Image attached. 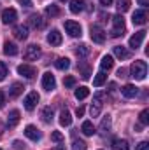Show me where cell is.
I'll list each match as a JSON object with an SVG mask.
<instances>
[{"label": "cell", "mask_w": 149, "mask_h": 150, "mask_svg": "<svg viewBox=\"0 0 149 150\" xmlns=\"http://www.w3.org/2000/svg\"><path fill=\"white\" fill-rule=\"evenodd\" d=\"M23 89H25V87H23V84L14 82V84L9 87V96H11V98H16V96H19V94L23 93Z\"/></svg>", "instance_id": "obj_21"}, {"label": "cell", "mask_w": 149, "mask_h": 150, "mask_svg": "<svg viewBox=\"0 0 149 150\" xmlns=\"http://www.w3.org/2000/svg\"><path fill=\"white\" fill-rule=\"evenodd\" d=\"M60 2H67V0H60Z\"/></svg>", "instance_id": "obj_50"}, {"label": "cell", "mask_w": 149, "mask_h": 150, "mask_svg": "<svg viewBox=\"0 0 149 150\" xmlns=\"http://www.w3.org/2000/svg\"><path fill=\"white\" fill-rule=\"evenodd\" d=\"M135 150H149V143L148 142H140V143L135 147Z\"/></svg>", "instance_id": "obj_41"}, {"label": "cell", "mask_w": 149, "mask_h": 150, "mask_svg": "<svg viewBox=\"0 0 149 150\" xmlns=\"http://www.w3.org/2000/svg\"><path fill=\"white\" fill-rule=\"evenodd\" d=\"M146 33H148L146 30H140V32L133 33V35L130 37V42H128V44H130V47H132V49H139V47H140V44H142V42H144V38H146Z\"/></svg>", "instance_id": "obj_7"}, {"label": "cell", "mask_w": 149, "mask_h": 150, "mask_svg": "<svg viewBox=\"0 0 149 150\" xmlns=\"http://www.w3.org/2000/svg\"><path fill=\"white\" fill-rule=\"evenodd\" d=\"M130 0H117V11L119 12H126L128 9H130Z\"/></svg>", "instance_id": "obj_33"}, {"label": "cell", "mask_w": 149, "mask_h": 150, "mask_svg": "<svg viewBox=\"0 0 149 150\" xmlns=\"http://www.w3.org/2000/svg\"><path fill=\"white\" fill-rule=\"evenodd\" d=\"M121 94H123L125 98H135V96L139 94V89H137L133 84H126L125 87H121Z\"/></svg>", "instance_id": "obj_13"}, {"label": "cell", "mask_w": 149, "mask_h": 150, "mask_svg": "<svg viewBox=\"0 0 149 150\" xmlns=\"http://www.w3.org/2000/svg\"><path fill=\"white\" fill-rule=\"evenodd\" d=\"M104 98H105L104 93H95V94H93V105H91V108H90L91 117H98V113L102 110V105H104V103H102Z\"/></svg>", "instance_id": "obj_3"}, {"label": "cell", "mask_w": 149, "mask_h": 150, "mask_svg": "<svg viewBox=\"0 0 149 150\" xmlns=\"http://www.w3.org/2000/svg\"><path fill=\"white\" fill-rule=\"evenodd\" d=\"M18 74L23 75V77H27V79H34V77L37 75V68L32 67V65H19V67H18Z\"/></svg>", "instance_id": "obj_10"}, {"label": "cell", "mask_w": 149, "mask_h": 150, "mask_svg": "<svg viewBox=\"0 0 149 150\" xmlns=\"http://www.w3.org/2000/svg\"><path fill=\"white\" fill-rule=\"evenodd\" d=\"M90 37H91L93 42H97V44H104V42H105V32H104L102 26L93 25V26L90 28Z\"/></svg>", "instance_id": "obj_4"}, {"label": "cell", "mask_w": 149, "mask_h": 150, "mask_svg": "<svg viewBox=\"0 0 149 150\" xmlns=\"http://www.w3.org/2000/svg\"><path fill=\"white\" fill-rule=\"evenodd\" d=\"M25 59L27 61H35V59H39L40 58V47H39L37 44H30L27 49H25Z\"/></svg>", "instance_id": "obj_5"}, {"label": "cell", "mask_w": 149, "mask_h": 150, "mask_svg": "<svg viewBox=\"0 0 149 150\" xmlns=\"http://www.w3.org/2000/svg\"><path fill=\"white\" fill-rule=\"evenodd\" d=\"M47 42H49L51 45H60V44H62V33H60L58 30H51V32L47 33Z\"/></svg>", "instance_id": "obj_17"}, {"label": "cell", "mask_w": 149, "mask_h": 150, "mask_svg": "<svg viewBox=\"0 0 149 150\" xmlns=\"http://www.w3.org/2000/svg\"><path fill=\"white\" fill-rule=\"evenodd\" d=\"M84 9V0H70V12L72 14H79Z\"/></svg>", "instance_id": "obj_23"}, {"label": "cell", "mask_w": 149, "mask_h": 150, "mask_svg": "<svg viewBox=\"0 0 149 150\" xmlns=\"http://www.w3.org/2000/svg\"><path fill=\"white\" fill-rule=\"evenodd\" d=\"M19 4L25 5V7H30V5H32V0H19Z\"/></svg>", "instance_id": "obj_45"}, {"label": "cell", "mask_w": 149, "mask_h": 150, "mask_svg": "<svg viewBox=\"0 0 149 150\" xmlns=\"http://www.w3.org/2000/svg\"><path fill=\"white\" fill-rule=\"evenodd\" d=\"M112 2H114V0H100V4H102V5H105V7H109Z\"/></svg>", "instance_id": "obj_46"}, {"label": "cell", "mask_w": 149, "mask_h": 150, "mask_svg": "<svg viewBox=\"0 0 149 150\" xmlns=\"http://www.w3.org/2000/svg\"><path fill=\"white\" fill-rule=\"evenodd\" d=\"M130 74L135 80H144L146 75H148V63L139 59V61H133L132 67H130Z\"/></svg>", "instance_id": "obj_1"}, {"label": "cell", "mask_w": 149, "mask_h": 150, "mask_svg": "<svg viewBox=\"0 0 149 150\" xmlns=\"http://www.w3.org/2000/svg\"><path fill=\"white\" fill-rule=\"evenodd\" d=\"M139 120H140L142 126H148L149 124V110H142L140 115H139Z\"/></svg>", "instance_id": "obj_35"}, {"label": "cell", "mask_w": 149, "mask_h": 150, "mask_svg": "<svg viewBox=\"0 0 149 150\" xmlns=\"http://www.w3.org/2000/svg\"><path fill=\"white\" fill-rule=\"evenodd\" d=\"M0 150H2V149H0Z\"/></svg>", "instance_id": "obj_51"}, {"label": "cell", "mask_w": 149, "mask_h": 150, "mask_svg": "<svg viewBox=\"0 0 149 150\" xmlns=\"http://www.w3.org/2000/svg\"><path fill=\"white\" fill-rule=\"evenodd\" d=\"M63 84H65V87H74V86H75V77L67 75V77L63 79Z\"/></svg>", "instance_id": "obj_37"}, {"label": "cell", "mask_w": 149, "mask_h": 150, "mask_svg": "<svg viewBox=\"0 0 149 150\" xmlns=\"http://www.w3.org/2000/svg\"><path fill=\"white\" fill-rule=\"evenodd\" d=\"M112 25H114V30L111 32V37L116 38L119 35H123V32H125V18L121 14L112 16Z\"/></svg>", "instance_id": "obj_2"}, {"label": "cell", "mask_w": 149, "mask_h": 150, "mask_svg": "<svg viewBox=\"0 0 149 150\" xmlns=\"http://www.w3.org/2000/svg\"><path fill=\"white\" fill-rule=\"evenodd\" d=\"M81 131H82L86 136H93V134H95L93 122H91V120H84V122H82V126H81Z\"/></svg>", "instance_id": "obj_22"}, {"label": "cell", "mask_w": 149, "mask_h": 150, "mask_svg": "<svg viewBox=\"0 0 149 150\" xmlns=\"http://www.w3.org/2000/svg\"><path fill=\"white\" fill-rule=\"evenodd\" d=\"M75 54H77V56H81V58H84V56H88V54H90V47H88L86 44H81V45H77Z\"/></svg>", "instance_id": "obj_32"}, {"label": "cell", "mask_w": 149, "mask_h": 150, "mask_svg": "<svg viewBox=\"0 0 149 150\" xmlns=\"http://www.w3.org/2000/svg\"><path fill=\"white\" fill-rule=\"evenodd\" d=\"M114 56L119 58V59H126V58L130 56V52H128L123 45H116V47H114Z\"/></svg>", "instance_id": "obj_26"}, {"label": "cell", "mask_w": 149, "mask_h": 150, "mask_svg": "<svg viewBox=\"0 0 149 150\" xmlns=\"http://www.w3.org/2000/svg\"><path fill=\"white\" fill-rule=\"evenodd\" d=\"M65 30H67V33H69L70 37H81V32H82L81 25L75 23V21H72V19H67V21H65Z\"/></svg>", "instance_id": "obj_6"}, {"label": "cell", "mask_w": 149, "mask_h": 150, "mask_svg": "<svg viewBox=\"0 0 149 150\" xmlns=\"http://www.w3.org/2000/svg\"><path fill=\"white\" fill-rule=\"evenodd\" d=\"M137 2H139L142 7H148V5H149V0H137Z\"/></svg>", "instance_id": "obj_47"}, {"label": "cell", "mask_w": 149, "mask_h": 150, "mask_svg": "<svg viewBox=\"0 0 149 150\" xmlns=\"http://www.w3.org/2000/svg\"><path fill=\"white\" fill-rule=\"evenodd\" d=\"M81 72H82V79H90V75H91V70H90V67H84V65H81Z\"/></svg>", "instance_id": "obj_40"}, {"label": "cell", "mask_w": 149, "mask_h": 150, "mask_svg": "<svg viewBox=\"0 0 149 150\" xmlns=\"http://www.w3.org/2000/svg\"><path fill=\"white\" fill-rule=\"evenodd\" d=\"M23 103H25V108H27L28 112H32V110H34V108L37 107V103H39V94L35 93V91H32V93H28Z\"/></svg>", "instance_id": "obj_8"}, {"label": "cell", "mask_w": 149, "mask_h": 150, "mask_svg": "<svg viewBox=\"0 0 149 150\" xmlns=\"http://www.w3.org/2000/svg\"><path fill=\"white\" fill-rule=\"evenodd\" d=\"M19 122V112L18 110H11L7 115V127H14Z\"/></svg>", "instance_id": "obj_19"}, {"label": "cell", "mask_w": 149, "mask_h": 150, "mask_svg": "<svg viewBox=\"0 0 149 150\" xmlns=\"http://www.w3.org/2000/svg\"><path fill=\"white\" fill-rule=\"evenodd\" d=\"M42 87H44L46 91H53V89L56 87V80H54V75L49 74V72H46V74L42 75Z\"/></svg>", "instance_id": "obj_11"}, {"label": "cell", "mask_w": 149, "mask_h": 150, "mask_svg": "<svg viewBox=\"0 0 149 150\" xmlns=\"http://www.w3.org/2000/svg\"><path fill=\"white\" fill-rule=\"evenodd\" d=\"M74 96L77 100H84V98H88L90 96V89L86 87V86H81V87H77L74 93Z\"/></svg>", "instance_id": "obj_27"}, {"label": "cell", "mask_w": 149, "mask_h": 150, "mask_svg": "<svg viewBox=\"0 0 149 150\" xmlns=\"http://www.w3.org/2000/svg\"><path fill=\"white\" fill-rule=\"evenodd\" d=\"M56 68L58 70H67L69 67H70V59L69 58H60V59H56Z\"/></svg>", "instance_id": "obj_31"}, {"label": "cell", "mask_w": 149, "mask_h": 150, "mask_svg": "<svg viewBox=\"0 0 149 150\" xmlns=\"http://www.w3.org/2000/svg\"><path fill=\"white\" fill-rule=\"evenodd\" d=\"M112 65H114V59H112V56H104L102 58V61H100V68H102V72H105V70H111Z\"/></svg>", "instance_id": "obj_24"}, {"label": "cell", "mask_w": 149, "mask_h": 150, "mask_svg": "<svg viewBox=\"0 0 149 150\" xmlns=\"http://www.w3.org/2000/svg\"><path fill=\"white\" fill-rule=\"evenodd\" d=\"M4 107H5V93L0 91V108H4Z\"/></svg>", "instance_id": "obj_42"}, {"label": "cell", "mask_w": 149, "mask_h": 150, "mask_svg": "<svg viewBox=\"0 0 149 150\" xmlns=\"http://www.w3.org/2000/svg\"><path fill=\"white\" fill-rule=\"evenodd\" d=\"M46 14H47V16H58V14H60V9H58L56 5L51 4V5L46 7Z\"/></svg>", "instance_id": "obj_34"}, {"label": "cell", "mask_w": 149, "mask_h": 150, "mask_svg": "<svg viewBox=\"0 0 149 150\" xmlns=\"http://www.w3.org/2000/svg\"><path fill=\"white\" fill-rule=\"evenodd\" d=\"M53 150H65V147H56V149H53Z\"/></svg>", "instance_id": "obj_49"}, {"label": "cell", "mask_w": 149, "mask_h": 150, "mask_svg": "<svg viewBox=\"0 0 149 150\" xmlns=\"http://www.w3.org/2000/svg\"><path fill=\"white\" fill-rule=\"evenodd\" d=\"M75 113H77V117H82V115H84V107H77Z\"/></svg>", "instance_id": "obj_43"}, {"label": "cell", "mask_w": 149, "mask_h": 150, "mask_svg": "<svg viewBox=\"0 0 149 150\" xmlns=\"http://www.w3.org/2000/svg\"><path fill=\"white\" fill-rule=\"evenodd\" d=\"M60 124L62 126H70L72 124V115H70L69 110H62V113H60Z\"/></svg>", "instance_id": "obj_25"}, {"label": "cell", "mask_w": 149, "mask_h": 150, "mask_svg": "<svg viewBox=\"0 0 149 150\" xmlns=\"http://www.w3.org/2000/svg\"><path fill=\"white\" fill-rule=\"evenodd\" d=\"M4 52H5L7 56H16V54H18V45H16L14 42H9V40H7V42L4 44Z\"/></svg>", "instance_id": "obj_20"}, {"label": "cell", "mask_w": 149, "mask_h": 150, "mask_svg": "<svg viewBox=\"0 0 149 150\" xmlns=\"http://www.w3.org/2000/svg\"><path fill=\"white\" fill-rule=\"evenodd\" d=\"M16 19H18L16 9H4V11H2V23H4V25H12Z\"/></svg>", "instance_id": "obj_9"}, {"label": "cell", "mask_w": 149, "mask_h": 150, "mask_svg": "<svg viewBox=\"0 0 149 150\" xmlns=\"http://www.w3.org/2000/svg\"><path fill=\"white\" fill-rule=\"evenodd\" d=\"M105 80H107V75L104 74V72H100V74H97V77L93 79V86L95 87H100V86L105 84Z\"/></svg>", "instance_id": "obj_30"}, {"label": "cell", "mask_w": 149, "mask_h": 150, "mask_svg": "<svg viewBox=\"0 0 149 150\" xmlns=\"http://www.w3.org/2000/svg\"><path fill=\"white\" fill-rule=\"evenodd\" d=\"M7 74H9V70H7V67H5V63L4 61H0V82L7 77Z\"/></svg>", "instance_id": "obj_39"}, {"label": "cell", "mask_w": 149, "mask_h": 150, "mask_svg": "<svg viewBox=\"0 0 149 150\" xmlns=\"http://www.w3.org/2000/svg\"><path fill=\"white\" fill-rule=\"evenodd\" d=\"M132 21H133V25H146V21H148L146 11H135L132 16Z\"/></svg>", "instance_id": "obj_15"}, {"label": "cell", "mask_w": 149, "mask_h": 150, "mask_svg": "<svg viewBox=\"0 0 149 150\" xmlns=\"http://www.w3.org/2000/svg\"><path fill=\"white\" fill-rule=\"evenodd\" d=\"M72 150H86V143L82 140H74L72 143Z\"/></svg>", "instance_id": "obj_36"}, {"label": "cell", "mask_w": 149, "mask_h": 150, "mask_svg": "<svg viewBox=\"0 0 149 150\" xmlns=\"http://www.w3.org/2000/svg\"><path fill=\"white\" fill-rule=\"evenodd\" d=\"M51 140L56 142V143H62V142H63V134H62L60 131H53V133H51Z\"/></svg>", "instance_id": "obj_38"}, {"label": "cell", "mask_w": 149, "mask_h": 150, "mask_svg": "<svg viewBox=\"0 0 149 150\" xmlns=\"http://www.w3.org/2000/svg\"><path fill=\"white\" fill-rule=\"evenodd\" d=\"M112 149L114 150H130V143L126 140H114L112 142Z\"/></svg>", "instance_id": "obj_28"}, {"label": "cell", "mask_w": 149, "mask_h": 150, "mask_svg": "<svg viewBox=\"0 0 149 150\" xmlns=\"http://www.w3.org/2000/svg\"><path fill=\"white\" fill-rule=\"evenodd\" d=\"M42 120H44L46 124H51V122H53V108H51V107H46V108L42 110Z\"/></svg>", "instance_id": "obj_29"}, {"label": "cell", "mask_w": 149, "mask_h": 150, "mask_svg": "<svg viewBox=\"0 0 149 150\" xmlns=\"http://www.w3.org/2000/svg\"><path fill=\"white\" fill-rule=\"evenodd\" d=\"M12 145H14V149H16V150H21V149H23V143H21V142H18V140H16Z\"/></svg>", "instance_id": "obj_44"}, {"label": "cell", "mask_w": 149, "mask_h": 150, "mask_svg": "<svg viewBox=\"0 0 149 150\" xmlns=\"http://www.w3.org/2000/svg\"><path fill=\"white\" fill-rule=\"evenodd\" d=\"M111 124H112V119L111 115H105L100 122V134H107L111 131Z\"/></svg>", "instance_id": "obj_18"}, {"label": "cell", "mask_w": 149, "mask_h": 150, "mask_svg": "<svg viewBox=\"0 0 149 150\" xmlns=\"http://www.w3.org/2000/svg\"><path fill=\"white\" fill-rule=\"evenodd\" d=\"M126 72H125V70H123V68H119V70H117V75H119V77H126Z\"/></svg>", "instance_id": "obj_48"}, {"label": "cell", "mask_w": 149, "mask_h": 150, "mask_svg": "<svg viewBox=\"0 0 149 150\" xmlns=\"http://www.w3.org/2000/svg\"><path fill=\"white\" fill-rule=\"evenodd\" d=\"M25 136H27V138H30L32 142H39V140L42 138L40 131H39L37 127H35V126H32V124L25 127Z\"/></svg>", "instance_id": "obj_12"}, {"label": "cell", "mask_w": 149, "mask_h": 150, "mask_svg": "<svg viewBox=\"0 0 149 150\" xmlns=\"http://www.w3.org/2000/svg\"><path fill=\"white\" fill-rule=\"evenodd\" d=\"M28 25L32 26V28H35V30H40V28H44V19H42V16H39V14H32L30 16V19H28Z\"/></svg>", "instance_id": "obj_16"}, {"label": "cell", "mask_w": 149, "mask_h": 150, "mask_svg": "<svg viewBox=\"0 0 149 150\" xmlns=\"http://www.w3.org/2000/svg\"><path fill=\"white\" fill-rule=\"evenodd\" d=\"M12 33H14V37L18 38V40H27L28 38V28L23 26V25H18V26H14Z\"/></svg>", "instance_id": "obj_14"}]
</instances>
